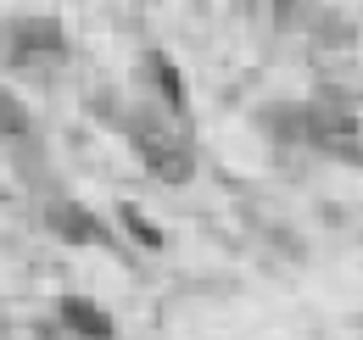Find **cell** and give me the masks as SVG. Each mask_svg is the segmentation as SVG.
Returning <instances> with one entry per match:
<instances>
[{
	"label": "cell",
	"instance_id": "8",
	"mask_svg": "<svg viewBox=\"0 0 363 340\" xmlns=\"http://www.w3.org/2000/svg\"><path fill=\"white\" fill-rule=\"evenodd\" d=\"M274 11H296V6H302V0H269Z\"/></svg>",
	"mask_w": 363,
	"mask_h": 340
},
{
	"label": "cell",
	"instance_id": "3",
	"mask_svg": "<svg viewBox=\"0 0 363 340\" xmlns=\"http://www.w3.org/2000/svg\"><path fill=\"white\" fill-rule=\"evenodd\" d=\"M6 50H11V62H17L23 73H40V67H50L67 45H62V28H56V23L28 17V23H17V28L6 34Z\"/></svg>",
	"mask_w": 363,
	"mask_h": 340
},
{
	"label": "cell",
	"instance_id": "7",
	"mask_svg": "<svg viewBox=\"0 0 363 340\" xmlns=\"http://www.w3.org/2000/svg\"><path fill=\"white\" fill-rule=\"evenodd\" d=\"M123 223H129V229H135L140 240H145V246H151V251H157V246H162V234H157V229H151V223H145V217L135 212V207H129V212H123Z\"/></svg>",
	"mask_w": 363,
	"mask_h": 340
},
{
	"label": "cell",
	"instance_id": "2",
	"mask_svg": "<svg viewBox=\"0 0 363 340\" xmlns=\"http://www.w3.org/2000/svg\"><path fill=\"white\" fill-rule=\"evenodd\" d=\"M129 140H135V151H140V162L157 173L162 184H184L190 173H196V162H190V145L184 140H174L162 123H151V118H140L135 128H129Z\"/></svg>",
	"mask_w": 363,
	"mask_h": 340
},
{
	"label": "cell",
	"instance_id": "5",
	"mask_svg": "<svg viewBox=\"0 0 363 340\" xmlns=\"http://www.w3.org/2000/svg\"><path fill=\"white\" fill-rule=\"evenodd\" d=\"M145 62H151V79H157V84H162V95H168V106H179V112H184V79H179V67H174L162 50H151Z\"/></svg>",
	"mask_w": 363,
	"mask_h": 340
},
{
	"label": "cell",
	"instance_id": "6",
	"mask_svg": "<svg viewBox=\"0 0 363 340\" xmlns=\"http://www.w3.org/2000/svg\"><path fill=\"white\" fill-rule=\"evenodd\" d=\"M0 134H11V140H23L28 134V112L17 106V95L0 84Z\"/></svg>",
	"mask_w": 363,
	"mask_h": 340
},
{
	"label": "cell",
	"instance_id": "1",
	"mask_svg": "<svg viewBox=\"0 0 363 340\" xmlns=\"http://www.w3.org/2000/svg\"><path fill=\"white\" fill-rule=\"evenodd\" d=\"M302 128H308V140H313L318 151H330L341 162H363V118L347 112L341 101H313Z\"/></svg>",
	"mask_w": 363,
	"mask_h": 340
},
{
	"label": "cell",
	"instance_id": "4",
	"mask_svg": "<svg viewBox=\"0 0 363 340\" xmlns=\"http://www.w3.org/2000/svg\"><path fill=\"white\" fill-rule=\"evenodd\" d=\"M62 324H67L73 335H84V340H112V335H118L112 312H101V307L84 301V296H67V301H62Z\"/></svg>",
	"mask_w": 363,
	"mask_h": 340
}]
</instances>
